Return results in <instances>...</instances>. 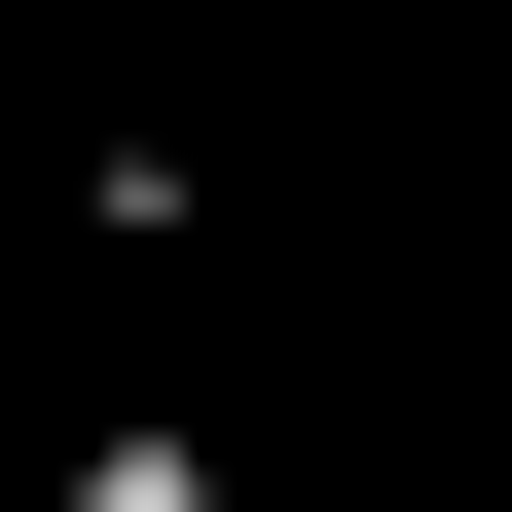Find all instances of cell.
I'll list each match as a JSON object with an SVG mask.
<instances>
[{
  "label": "cell",
  "mask_w": 512,
  "mask_h": 512,
  "mask_svg": "<svg viewBox=\"0 0 512 512\" xmlns=\"http://www.w3.org/2000/svg\"><path fill=\"white\" fill-rule=\"evenodd\" d=\"M476 37H512V0H476Z\"/></svg>",
  "instance_id": "obj_2"
},
{
  "label": "cell",
  "mask_w": 512,
  "mask_h": 512,
  "mask_svg": "<svg viewBox=\"0 0 512 512\" xmlns=\"http://www.w3.org/2000/svg\"><path fill=\"white\" fill-rule=\"evenodd\" d=\"M74 512H220V439H74Z\"/></svg>",
  "instance_id": "obj_1"
}]
</instances>
